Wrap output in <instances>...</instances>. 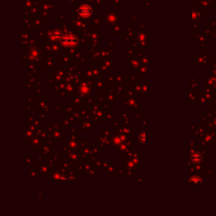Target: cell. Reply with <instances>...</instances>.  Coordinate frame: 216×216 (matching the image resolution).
<instances>
[{"instance_id": "6da1fadb", "label": "cell", "mask_w": 216, "mask_h": 216, "mask_svg": "<svg viewBox=\"0 0 216 216\" xmlns=\"http://www.w3.org/2000/svg\"><path fill=\"white\" fill-rule=\"evenodd\" d=\"M91 12H92L91 11V9L89 7V6L84 5L81 7V9H80V14L82 15V16H84L85 18H86L91 15Z\"/></svg>"}, {"instance_id": "7a4b0ae2", "label": "cell", "mask_w": 216, "mask_h": 216, "mask_svg": "<svg viewBox=\"0 0 216 216\" xmlns=\"http://www.w3.org/2000/svg\"><path fill=\"white\" fill-rule=\"evenodd\" d=\"M200 159H201V158H200V155L198 154H194V155L192 156V160H194L195 163H198L199 160H200Z\"/></svg>"}]
</instances>
